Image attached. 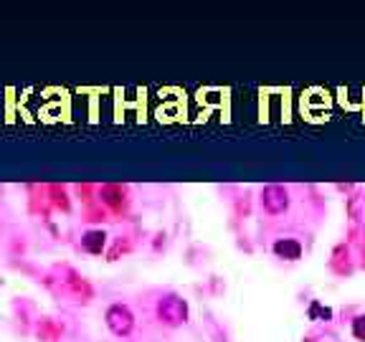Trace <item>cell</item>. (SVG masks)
Returning a JSON list of instances; mask_svg holds the SVG:
<instances>
[{
    "label": "cell",
    "mask_w": 365,
    "mask_h": 342,
    "mask_svg": "<svg viewBox=\"0 0 365 342\" xmlns=\"http://www.w3.org/2000/svg\"><path fill=\"white\" fill-rule=\"evenodd\" d=\"M158 317L170 327L182 325L188 319V304L185 299H180L178 294H168L158 302Z\"/></svg>",
    "instance_id": "obj_1"
},
{
    "label": "cell",
    "mask_w": 365,
    "mask_h": 342,
    "mask_svg": "<svg viewBox=\"0 0 365 342\" xmlns=\"http://www.w3.org/2000/svg\"><path fill=\"white\" fill-rule=\"evenodd\" d=\"M104 319H107L109 330L120 337H127L132 332V327H135V317H132L130 307H125V304H112L107 309V314H104Z\"/></svg>",
    "instance_id": "obj_2"
},
{
    "label": "cell",
    "mask_w": 365,
    "mask_h": 342,
    "mask_svg": "<svg viewBox=\"0 0 365 342\" xmlns=\"http://www.w3.org/2000/svg\"><path fill=\"white\" fill-rule=\"evenodd\" d=\"M262 205L267 213L279 216V213L287 211V205H289V195H287V190L282 185H267L262 190Z\"/></svg>",
    "instance_id": "obj_3"
},
{
    "label": "cell",
    "mask_w": 365,
    "mask_h": 342,
    "mask_svg": "<svg viewBox=\"0 0 365 342\" xmlns=\"http://www.w3.org/2000/svg\"><path fill=\"white\" fill-rule=\"evenodd\" d=\"M274 254L277 256H282V259H299V254H302V246L297 244V241H292V239H282V241H277L274 244Z\"/></svg>",
    "instance_id": "obj_4"
},
{
    "label": "cell",
    "mask_w": 365,
    "mask_h": 342,
    "mask_svg": "<svg viewBox=\"0 0 365 342\" xmlns=\"http://www.w3.org/2000/svg\"><path fill=\"white\" fill-rule=\"evenodd\" d=\"M104 241H107L104 231H86L84 239H81V249L89 251V254H99L104 249Z\"/></svg>",
    "instance_id": "obj_5"
},
{
    "label": "cell",
    "mask_w": 365,
    "mask_h": 342,
    "mask_svg": "<svg viewBox=\"0 0 365 342\" xmlns=\"http://www.w3.org/2000/svg\"><path fill=\"white\" fill-rule=\"evenodd\" d=\"M102 198H104V203H109V205H120L122 200H125V193H122L120 188H114V185H107V188L102 190Z\"/></svg>",
    "instance_id": "obj_6"
},
{
    "label": "cell",
    "mask_w": 365,
    "mask_h": 342,
    "mask_svg": "<svg viewBox=\"0 0 365 342\" xmlns=\"http://www.w3.org/2000/svg\"><path fill=\"white\" fill-rule=\"evenodd\" d=\"M353 335L358 337V340H365V317L353 319Z\"/></svg>",
    "instance_id": "obj_7"
}]
</instances>
